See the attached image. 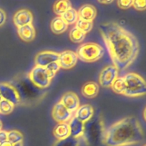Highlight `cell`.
<instances>
[{"instance_id":"4316f807","label":"cell","mask_w":146,"mask_h":146,"mask_svg":"<svg viewBox=\"0 0 146 146\" xmlns=\"http://www.w3.org/2000/svg\"><path fill=\"white\" fill-rule=\"evenodd\" d=\"M112 89L115 93L118 94H122L123 95L125 91V84L123 81V77H118L111 86Z\"/></svg>"},{"instance_id":"9c48e42d","label":"cell","mask_w":146,"mask_h":146,"mask_svg":"<svg viewBox=\"0 0 146 146\" xmlns=\"http://www.w3.org/2000/svg\"><path fill=\"white\" fill-rule=\"evenodd\" d=\"M78 60L77 54L72 51H64L60 54L57 62L60 68L63 69H70L76 65Z\"/></svg>"},{"instance_id":"f35d334b","label":"cell","mask_w":146,"mask_h":146,"mask_svg":"<svg viewBox=\"0 0 146 146\" xmlns=\"http://www.w3.org/2000/svg\"><path fill=\"white\" fill-rule=\"evenodd\" d=\"M143 146H145V145H143Z\"/></svg>"},{"instance_id":"d6a6232c","label":"cell","mask_w":146,"mask_h":146,"mask_svg":"<svg viewBox=\"0 0 146 146\" xmlns=\"http://www.w3.org/2000/svg\"><path fill=\"white\" fill-rule=\"evenodd\" d=\"M101 4H111L114 0H97Z\"/></svg>"},{"instance_id":"d6986e66","label":"cell","mask_w":146,"mask_h":146,"mask_svg":"<svg viewBox=\"0 0 146 146\" xmlns=\"http://www.w3.org/2000/svg\"><path fill=\"white\" fill-rule=\"evenodd\" d=\"M51 30L56 34H60L65 32L68 29V24L62 19L61 17H57L52 19L50 24Z\"/></svg>"},{"instance_id":"4dcf8cb0","label":"cell","mask_w":146,"mask_h":146,"mask_svg":"<svg viewBox=\"0 0 146 146\" xmlns=\"http://www.w3.org/2000/svg\"><path fill=\"white\" fill-rule=\"evenodd\" d=\"M6 19H7V15H6L5 11L0 9V27H2L5 24Z\"/></svg>"},{"instance_id":"277c9868","label":"cell","mask_w":146,"mask_h":146,"mask_svg":"<svg viewBox=\"0 0 146 146\" xmlns=\"http://www.w3.org/2000/svg\"><path fill=\"white\" fill-rule=\"evenodd\" d=\"M104 50L99 44L95 43H86L80 46L77 51L78 58L87 63H92L98 61L104 55Z\"/></svg>"},{"instance_id":"1f68e13d","label":"cell","mask_w":146,"mask_h":146,"mask_svg":"<svg viewBox=\"0 0 146 146\" xmlns=\"http://www.w3.org/2000/svg\"><path fill=\"white\" fill-rule=\"evenodd\" d=\"M7 141V132L5 131H0V143Z\"/></svg>"},{"instance_id":"ffe728a7","label":"cell","mask_w":146,"mask_h":146,"mask_svg":"<svg viewBox=\"0 0 146 146\" xmlns=\"http://www.w3.org/2000/svg\"><path fill=\"white\" fill-rule=\"evenodd\" d=\"M71 7V2L70 0H57L53 6V11L57 15L61 17Z\"/></svg>"},{"instance_id":"83f0119b","label":"cell","mask_w":146,"mask_h":146,"mask_svg":"<svg viewBox=\"0 0 146 146\" xmlns=\"http://www.w3.org/2000/svg\"><path fill=\"white\" fill-rule=\"evenodd\" d=\"M45 68L47 72H48L50 76L51 77V78H52L55 76V74H57V71L60 70V66L59 63L57 61H55V62H52L49 64V65H47L45 67Z\"/></svg>"},{"instance_id":"7a4b0ae2","label":"cell","mask_w":146,"mask_h":146,"mask_svg":"<svg viewBox=\"0 0 146 146\" xmlns=\"http://www.w3.org/2000/svg\"><path fill=\"white\" fill-rule=\"evenodd\" d=\"M144 133L135 117H126L104 131L102 143L106 146H127L141 142Z\"/></svg>"},{"instance_id":"74e56055","label":"cell","mask_w":146,"mask_h":146,"mask_svg":"<svg viewBox=\"0 0 146 146\" xmlns=\"http://www.w3.org/2000/svg\"><path fill=\"white\" fill-rule=\"evenodd\" d=\"M1 100H2V97H1V95H0V101H1Z\"/></svg>"},{"instance_id":"e575fe53","label":"cell","mask_w":146,"mask_h":146,"mask_svg":"<svg viewBox=\"0 0 146 146\" xmlns=\"http://www.w3.org/2000/svg\"><path fill=\"white\" fill-rule=\"evenodd\" d=\"M143 118H144V120L145 121V108H144V112H143Z\"/></svg>"},{"instance_id":"ba28073f","label":"cell","mask_w":146,"mask_h":146,"mask_svg":"<svg viewBox=\"0 0 146 146\" xmlns=\"http://www.w3.org/2000/svg\"><path fill=\"white\" fill-rule=\"evenodd\" d=\"M52 115L55 121L60 123H67L73 117L72 113L67 110L60 102H58L53 107Z\"/></svg>"},{"instance_id":"7402d4cb","label":"cell","mask_w":146,"mask_h":146,"mask_svg":"<svg viewBox=\"0 0 146 146\" xmlns=\"http://www.w3.org/2000/svg\"><path fill=\"white\" fill-rule=\"evenodd\" d=\"M85 35L86 34L84 32H82L79 29L74 27L70 31V38L73 43L78 44V43H81L84 41V39L85 38Z\"/></svg>"},{"instance_id":"52a82bcc","label":"cell","mask_w":146,"mask_h":146,"mask_svg":"<svg viewBox=\"0 0 146 146\" xmlns=\"http://www.w3.org/2000/svg\"><path fill=\"white\" fill-rule=\"evenodd\" d=\"M0 95L3 99L9 101L14 106L19 105L21 103L19 94L17 89L9 83L0 84Z\"/></svg>"},{"instance_id":"30bf717a","label":"cell","mask_w":146,"mask_h":146,"mask_svg":"<svg viewBox=\"0 0 146 146\" xmlns=\"http://www.w3.org/2000/svg\"><path fill=\"white\" fill-rule=\"evenodd\" d=\"M59 55H60V54L54 52V51H42L36 56L34 62H35L36 66L46 67L51 63L58 61Z\"/></svg>"},{"instance_id":"7c38bea8","label":"cell","mask_w":146,"mask_h":146,"mask_svg":"<svg viewBox=\"0 0 146 146\" xmlns=\"http://www.w3.org/2000/svg\"><path fill=\"white\" fill-rule=\"evenodd\" d=\"M13 21L17 28L31 24L33 21V15L28 9H22L15 13L13 17Z\"/></svg>"},{"instance_id":"2e32d148","label":"cell","mask_w":146,"mask_h":146,"mask_svg":"<svg viewBox=\"0 0 146 146\" xmlns=\"http://www.w3.org/2000/svg\"><path fill=\"white\" fill-rule=\"evenodd\" d=\"M17 33L21 40L26 42H29L35 38V29L32 24H27L17 28Z\"/></svg>"},{"instance_id":"603a6c76","label":"cell","mask_w":146,"mask_h":146,"mask_svg":"<svg viewBox=\"0 0 146 146\" xmlns=\"http://www.w3.org/2000/svg\"><path fill=\"white\" fill-rule=\"evenodd\" d=\"M7 141L13 145L22 143L23 135L18 131L13 130L7 132Z\"/></svg>"},{"instance_id":"4fadbf2b","label":"cell","mask_w":146,"mask_h":146,"mask_svg":"<svg viewBox=\"0 0 146 146\" xmlns=\"http://www.w3.org/2000/svg\"><path fill=\"white\" fill-rule=\"evenodd\" d=\"M68 125L70 130V136L78 139L84 134V123L74 116L72 118Z\"/></svg>"},{"instance_id":"3957f363","label":"cell","mask_w":146,"mask_h":146,"mask_svg":"<svg viewBox=\"0 0 146 146\" xmlns=\"http://www.w3.org/2000/svg\"><path fill=\"white\" fill-rule=\"evenodd\" d=\"M125 84L123 95L127 97H138L145 95L146 83L135 73H128L123 77Z\"/></svg>"},{"instance_id":"836d02e7","label":"cell","mask_w":146,"mask_h":146,"mask_svg":"<svg viewBox=\"0 0 146 146\" xmlns=\"http://www.w3.org/2000/svg\"><path fill=\"white\" fill-rule=\"evenodd\" d=\"M0 146H14V145L10 142H9L8 141H7L5 142L0 143Z\"/></svg>"},{"instance_id":"5b68a950","label":"cell","mask_w":146,"mask_h":146,"mask_svg":"<svg viewBox=\"0 0 146 146\" xmlns=\"http://www.w3.org/2000/svg\"><path fill=\"white\" fill-rule=\"evenodd\" d=\"M29 78L35 86L40 88H45L50 85L51 77L49 75L45 67L35 66L29 74Z\"/></svg>"},{"instance_id":"484cf974","label":"cell","mask_w":146,"mask_h":146,"mask_svg":"<svg viewBox=\"0 0 146 146\" xmlns=\"http://www.w3.org/2000/svg\"><path fill=\"white\" fill-rule=\"evenodd\" d=\"M53 146H79V141L77 138L69 136L64 139L58 140Z\"/></svg>"},{"instance_id":"d590c367","label":"cell","mask_w":146,"mask_h":146,"mask_svg":"<svg viewBox=\"0 0 146 146\" xmlns=\"http://www.w3.org/2000/svg\"><path fill=\"white\" fill-rule=\"evenodd\" d=\"M14 146H22V143H17L14 145Z\"/></svg>"},{"instance_id":"ac0fdd59","label":"cell","mask_w":146,"mask_h":146,"mask_svg":"<svg viewBox=\"0 0 146 146\" xmlns=\"http://www.w3.org/2000/svg\"><path fill=\"white\" fill-rule=\"evenodd\" d=\"M53 134L58 140H62L70 136V130L68 123H60L57 124L53 130Z\"/></svg>"},{"instance_id":"8fae6325","label":"cell","mask_w":146,"mask_h":146,"mask_svg":"<svg viewBox=\"0 0 146 146\" xmlns=\"http://www.w3.org/2000/svg\"><path fill=\"white\" fill-rule=\"evenodd\" d=\"M71 113H74L80 107V99L74 92H67L62 96L60 101Z\"/></svg>"},{"instance_id":"f1b7e54d","label":"cell","mask_w":146,"mask_h":146,"mask_svg":"<svg viewBox=\"0 0 146 146\" xmlns=\"http://www.w3.org/2000/svg\"><path fill=\"white\" fill-rule=\"evenodd\" d=\"M133 7L137 11H144L146 8V0H133Z\"/></svg>"},{"instance_id":"cb8c5ba5","label":"cell","mask_w":146,"mask_h":146,"mask_svg":"<svg viewBox=\"0 0 146 146\" xmlns=\"http://www.w3.org/2000/svg\"><path fill=\"white\" fill-rule=\"evenodd\" d=\"M76 27L86 34L87 33L90 32L92 29L93 22L78 19V20L76 22Z\"/></svg>"},{"instance_id":"44dd1931","label":"cell","mask_w":146,"mask_h":146,"mask_svg":"<svg viewBox=\"0 0 146 146\" xmlns=\"http://www.w3.org/2000/svg\"><path fill=\"white\" fill-rule=\"evenodd\" d=\"M61 17L68 25L76 23L79 19L77 11L74 9H73L72 7H71L67 11H66L61 16Z\"/></svg>"},{"instance_id":"8d00e7d4","label":"cell","mask_w":146,"mask_h":146,"mask_svg":"<svg viewBox=\"0 0 146 146\" xmlns=\"http://www.w3.org/2000/svg\"><path fill=\"white\" fill-rule=\"evenodd\" d=\"M1 130H2V123L0 121V131H1Z\"/></svg>"},{"instance_id":"e0dca14e","label":"cell","mask_w":146,"mask_h":146,"mask_svg":"<svg viewBox=\"0 0 146 146\" xmlns=\"http://www.w3.org/2000/svg\"><path fill=\"white\" fill-rule=\"evenodd\" d=\"M99 86L97 83L90 81L84 84L82 88V94L84 96L88 98H93L96 97L99 92Z\"/></svg>"},{"instance_id":"f546056e","label":"cell","mask_w":146,"mask_h":146,"mask_svg":"<svg viewBox=\"0 0 146 146\" xmlns=\"http://www.w3.org/2000/svg\"><path fill=\"white\" fill-rule=\"evenodd\" d=\"M133 0H117V6L122 9H127L133 7Z\"/></svg>"},{"instance_id":"9a60e30c","label":"cell","mask_w":146,"mask_h":146,"mask_svg":"<svg viewBox=\"0 0 146 146\" xmlns=\"http://www.w3.org/2000/svg\"><path fill=\"white\" fill-rule=\"evenodd\" d=\"M94 114V109L90 105L86 104L80 106L75 111L74 117L80 120L82 123H85L90 121Z\"/></svg>"},{"instance_id":"d4e9b609","label":"cell","mask_w":146,"mask_h":146,"mask_svg":"<svg viewBox=\"0 0 146 146\" xmlns=\"http://www.w3.org/2000/svg\"><path fill=\"white\" fill-rule=\"evenodd\" d=\"M14 106L9 101L3 99L0 101V113L3 115H8L14 111Z\"/></svg>"},{"instance_id":"6da1fadb","label":"cell","mask_w":146,"mask_h":146,"mask_svg":"<svg viewBox=\"0 0 146 146\" xmlns=\"http://www.w3.org/2000/svg\"><path fill=\"white\" fill-rule=\"evenodd\" d=\"M99 29L115 66L118 70L130 66L140 50L137 38L116 22L103 23Z\"/></svg>"},{"instance_id":"8992f818","label":"cell","mask_w":146,"mask_h":146,"mask_svg":"<svg viewBox=\"0 0 146 146\" xmlns=\"http://www.w3.org/2000/svg\"><path fill=\"white\" fill-rule=\"evenodd\" d=\"M119 70L114 65L104 67L99 76V84L104 88H110L118 78Z\"/></svg>"},{"instance_id":"5bb4252c","label":"cell","mask_w":146,"mask_h":146,"mask_svg":"<svg viewBox=\"0 0 146 146\" xmlns=\"http://www.w3.org/2000/svg\"><path fill=\"white\" fill-rule=\"evenodd\" d=\"M77 14L79 19L85 21H92L97 16V9L91 4H84L79 9Z\"/></svg>"}]
</instances>
